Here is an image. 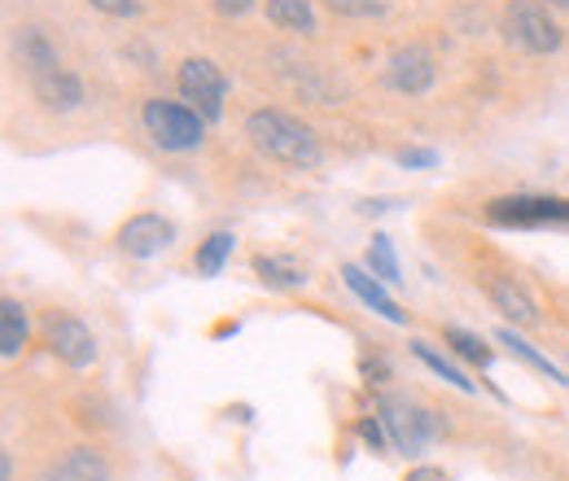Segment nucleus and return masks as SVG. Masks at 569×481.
Returning a JSON list of instances; mask_svg holds the SVG:
<instances>
[{
    "mask_svg": "<svg viewBox=\"0 0 569 481\" xmlns=\"http://www.w3.org/2000/svg\"><path fill=\"white\" fill-rule=\"evenodd\" d=\"M246 137H250V144H254L263 158H272V162H281V167H293V171H311V167H320V158H325L320 137H316L302 119L284 114L277 106L250 110V114H246Z\"/></svg>",
    "mask_w": 569,
    "mask_h": 481,
    "instance_id": "1",
    "label": "nucleus"
},
{
    "mask_svg": "<svg viewBox=\"0 0 569 481\" xmlns=\"http://www.w3.org/2000/svg\"><path fill=\"white\" fill-rule=\"evenodd\" d=\"M141 123L162 153H193L207 140V119L193 106H184V101L149 97L141 106Z\"/></svg>",
    "mask_w": 569,
    "mask_h": 481,
    "instance_id": "2",
    "label": "nucleus"
},
{
    "mask_svg": "<svg viewBox=\"0 0 569 481\" xmlns=\"http://www.w3.org/2000/svg\"><path fill=\"white\" fill-rule=\"evenodd\" d=\"M377 415L390 433V447L399 455H421L438 433H447V420L438 412L421 408L417 399H403V394H377Z\"/></svg>",
    "mask_w": 569,
    "mask_h": 481,
    "instance_id": "3",
    "label": "nucleus"
},
{
    "mask_svg": "<svg viewBox=\"0 0 569 481\" xmlns=\"http://www.w3.org/2000/svg\"><path fill=\"white\" fill-rule=\"evenodd\" d=\"M503 40L512 49H521V53L543 58V53H557L566 44V31L552 18V4H543V0H512L503 9Z\"/></svg>",
    "mask_w": 569,
    "mask_h": 481,
    "instance_id": "4",
    "label": "nucleus"
},
{
    "mask_svg": "<svg viewBox=\"0 0 569 481\" xmlns=\"http://www.w3.org/2000/svg\"><path fill=\"white\" fill-rule=\"evenodd\" d=\"M491 228H569V198L557 193H508L482 207Z\"/></svg>",
    "mask_w": 569,
    "mask_h": 481,
    "instance_id": "5",
    "label": "nucleus"
},
{
    "mask_svg": "<svg viewBox=\"0 0 569 481\" xmlns=\"http://www.w3.org/2000/svg\"><path fill=\"white\" fill-rule=\"evenodd\" d=\"M176 83H180V97L207 119V123H219L223 119V97H228V74L207 62V58H189L176 70Z\"/></svg>",
    "mask_w": 569,
    "mask_h": 481,
    "instance_id": "6",
    "label": "nucleus"
},
{
    "mask_svg": "<svg viewBox=\"0 0 569 481\" xmlns=\"http://www.w3.org/2000/svg\"><path fill=\"white\" fill-rule=\"evenodd\" d=\"M114 245H119V254L141 259V263L144 259H158V254H167V250L176 245V223L162 219V214H153V210H141V214H132V219L119 228Z\"/></svg>",
    "mask_w": 569,
    "mask_h": 481,
    "instance_id": "7",
    "label": "nucleus"
},
{
    "mask_svg": "<svg viewBox=\"0 0 569 481\" xmlns=\"http://www.w3.org/2000/svg\"><path fill=\"white\" fill-rule=\"evenodd\" d=\"M438 79V67H433V53L421 49V44H403L390 53L386 62V88L399 92V97H426Z\"/></svg>",
    "mask_w": 569,
    "mask_h": 481,
    "instance_id": "8",
    "label": "nucleus"
},
{
    "mask_svg": "<svg viewBox=\"0 0 569 481\" xmlns=\"http://www.w3.org/2000/svg\"><path fill=\"white\" fill-rule=\"evenodd\" d=\"M44 342H49V350H53L67 368H74V372H83V368L97 363V338H92V329H88L83 320H74V315H53L49 329H44Z\"/></svg>",
    "mask_w": 569,
    "mask_h": 481,
    "instance_id": "9",
    "label": "nucleus"
},
{
    "mask_svg": "<svg viewBox=\"0 0 569 481\" xmlns=\"http://www.w3.org/2000/svg\"><path fill=\"white\" fill-rule=\"evenodd\" d=\"M487 298L496 302L499 311L512 320V324H521V329H530V324H539V302H535V293L517 280V275L508 272H491L487 280Z\"/></svg>",
    "mask_w": 569,
    "mask_h": 481,
    "instance_id": "10",
    "label": "nucleus"
},
{
    "mask_svg": "<svg viewBox=\"0 0 569 481\" xmlns=\"http://www.w3.org/2000/svg\"><path fill=\"white\" fill-rule=\"evenodd\" d=\"M342 280H347V289L356 293L368 311H377V315H381V320H390V324H408V311L390 298V289L368 272V268H359V263H342Z\"/></svg>",
    "mask_w": 569,
    "mask_h": 481,
    "instance_id": "11",
    "label": "nucleus"
},
{
    "mask_svg": "<svg viewBox=\"0 0 569 481\" xmlns=\"http://www.w3.org/2000/svg\"><path fill=\"white\" fill-rule=\"evenodd\" d=\"M36 481H110V460L97 447H71L62 460H53Z\"/></svg>",
    "mask_w": 569,
    "mask_h": 481,
    "instance_id": "12",
    "label": "nucleus"
},
{
    "mask_svg": "<svg viewBox=\"0 0 569 481\" xmlns=\"http://www.w3.org/2000/svg\"><path fill=\"white\" fill-rule=\"evenodd\" d=\"M31 92L44 110H58V114H71L83 106V83L74 79L71 70H49V74H36L31 79Z\"/></svg>",
    "mask_w": 569,
    "mask_h": 481,
    "instance_id": "13",
    "label": "nucleus"
},
{
    "mask_svg": "<svg viewBox=\"0 0 569 481\" xmlns=\"http://www.w3.org/2000/svg\"><path fill=\"white\" fill-rule=\"evenodd\" d=\"M13 49H18V62L27 67V74H31V79H36V74H49V70H62L53 40H49L40 27H18Z\"/></svg>",
    "mask_w": 569,
    "mask_h": 481,
    "instance_id": "14",
    "label": "nucleus"
},
{
    "mask_svg": "<svg viewBox=\"0 0 569 481\" xmlns=\"http://www.w3.org/2000/svg\"><path fill=\"white\" fill-rule=\"evenodd\" d=\"M27 338H31L27 307H22L18 298H4V302H0V354H4V359H18Z\"/></svg>",
    "mask_w": 569,
    "mask_h": 481,
    "instance_id": "15",
    "label": "nucleus"
},
{
    "mask_svg": "<svg viewBox=\"0 0 569 481\" xmlns=\"http://www.w3.org/2000/svg\"><path fill=\"white\" fill-rule=\"evenodd\" d=\"M496 342H499V345H508V354H517V359H521L526 368H535L539 377H548V381H557V385H569L566 372H561V368H557V363H552L548 354H539V350H535V345L526 342L521 333H512V324H503V329H499Z\"/></svg>",
    "mask_w": 569,
    "mask_h": 481,
    "instance_id": "16",
    "label": "nucleus"
},
{
    "mask_svg": "<svg viewBox=\"0 0 569 481\" xmlns=\"http://www.w3.org/2000/svg\"><path fill=\"white\" fill-rule=\"evenodd\" d=\"M254 275H259L268 289H284V293H293V289L307 284V268L293 263V259H284V254H259V259H254Z\"/></svg>",
    "mask_w": 569,
    "mask_h": 481,
    "instance_id": "17",
    "label": "nucleus"
},
{
    "mask_svg": "<svg viewBox=\"0 0 569 481\" xmlns=\"http://www.w3.org/2000/svg\"><path fill=\"white\" fill-rule=\"evenodd\" d=\"M268 22L281 31H293V36H311L316 9H311V0H268Z\"/></svg>",
    "mask_w": 569,
    "mask_h": 481,
    "instance_id": "18",
    "label": "nucleus"
},
{
    "mask_svg": "<svg viewBox=\"0 0 569 481\" xmlns=\"http://www.w3.org/2000/svg\"><path fill=\"white\" fill-rule=\"evenodd\" d=\"M232 250H237V237H232L228 228H219V232H211L207 241H198L193 272H198V275H219V272H223V263L232 259Z\"/></svg>",
    "mask_w": 569,
    "mask_h": 481,
    "instance_id": "19",
    "label": "nucleus"
},
{
    "mask_svg": "<svg viewBox=\"0 0 569 481\" xmlns=\"http://www.w3.org/2000/svg\"><path fill=\"white\" fill-rule=\"evenodd\" d=\"M363 268L377 275L381 284H399V280H403V272H399V259H395V245H390V237H386V232H372L368 254H363Z\"/></svg>",
    "mask_w": 569,
    "mask_h": 481,
    "instance_id": "20",
    "label": "nucleus"
},
{
    "mask_svg": "<svg viewBox=\"0 0 569 481\" xmlns=\"http://www.w3.org/2000/svg\"><path fill=\"white\" fill-rule=\"evenodd\" d=\"M442 342L451 345V354L456 359H465V363H473V368H491V359H496V350L482 342L478 333H469V329H442Z\"/></svg>",
    "mask_w": 569,
    "mask_h": 481,
    "instance_id": "21",
    "label": "nucleus"
},
{
    "mask_svg": "<svg viewBox=\"0 0 569 481\" xmlns=\"http://www.w3.org/2000/svg\"><path fill=\"white\" fill-rule=\"evenodd\" d=\"M412 354H417V359L426 363V368L433 372V377L451 381L456 390H465V394H473V390H478V381H469V377H465V372H460V368H456V363H451L447 354H438V350H433L429 342H412Z\"/></svg>",
    "mask_w": 569,
    "mask_h": 481,
    "instance_id": "22",
    "label": "nucleus"
},
{
    "mask_svg": "<svg viewBox=\"0 0 569 481\" xmlns=\"http://www.w3.org/2000/svg\"><path fill=\"white\" fill-rule=\"evenodd\" d=\"M356 433H359V442H363L368 451H386V447H390V433H386L381 415H359Z\"/></svg>",
    "mask_w": 569,
    "mask_h": 481,
    "instance_id": "23",
    "label": "nucleus"
},
{
    "mask_svg": "<svg viewBox=\"0 0 569 481\" xmlns=\"http://www.w3.org/2000/svg\"><path fill=\"white\" fill-rule=\"evenodd\" d=\"M338 18H372V13H381V0H325Z\"/></svg>",
    "mask_w": 569,
    "mask_h": 481,
    "instance_id": "24",
    "label": "nucleus"
},
{
    "mask_svg": "<svg viewBox=\"0 0 569 481\" xmlns=\"http://www.w3.org/2000/svg\"><path fill=\"white\" fill-rule=\"evenodd\" d=\"M399 167H408V171H429V167H438V149L408 144V149H399Z\"/></svg>",
    "mask_w": 569,
    "mask_h": 481,
    "instance_id": "25",
    "label": "nucleus"
},
{
    "mask_svg": "<svg viewBox=\"0 0 569 481\" xmlns=\"http://www.w3.org/2000/svg\"><path fill=\"white\" fill-rule=\"evenodd\" d=\"M359 372H363L368 385H386V381H390V363H386L381 354H363V359H359Z\"/></svg>",
    "mask_w": 569,
    "mask_h": 481,
    "instance_id": "26",
    "label": "nucleus"
},
{
    "mask_svg": "<svg viewBox=\"0 0 569 481\" xmlns=\"http://www.w3.org/2000/svg\"><path fill=\"white\" fill-rule=\"evenodd\" d=\"M88 4L106 18H137L141 13V0H88Z\"/></svg>",
    "mask_w": 569,
    "mask_h": 481,
    "instance_id": "27",
    "label": "nucleus"
},
{
    "mask_svg": "<svg viewBox=\"0 0 569 481\" xmlns=\"http://www.w3.org/2000/svg\"><path fill=\"white\" fill-rule=\"evenodd\" d=\"M259 0H214V9L223 13V18H241V13H250Z\"/></svg>",
    "mask_w": 569,
    "mask_h": 481,
    "instance_id": "28",
    "label": "nucleus"
},
{
    "mask_svg": "<svg viewBox=\"0 0 569 481\" xmlns=\"http://www.w3.org/2000/svg\"><path fill=\"white\" fill-rule=\"evenodd\" d=\"M403 481H451V478H447L442 469H429V464H421V469H412Z\"/></svg>",
    "mask_w": 569,
    "mask_h": 481,
    "instance_id": "29",
    "label": "nucleus"
},
{
    "mask_svg": "<svg viewBox=\"0 0 569 481\" xmlns=\"http://www.w3.org/2000/svg\"><path fill=\"white\" fill-rule=\"evenodd\" d=\"M0 481H13V451H0Z\"/></svg>",
    "mask_w": 569,
    "mask_h": 481,
    "instance_id": "30",
    "label": "nucleus"
},
{
    "mask_svg": "<svg viewBox=\"0 0 569 481\" xmlns=\"http://www.w3.org/2000/svg\"><path fill=\"white\" fill-rule=\"evenodd\" d=\"M543 4H552V9H566V13H569V0H543Z\"/></svg>",
    "mask_w": 569,
    "mask_h": 481,
    "instance_id": "31",
    "label": "nucleus"
}]
</instances>
